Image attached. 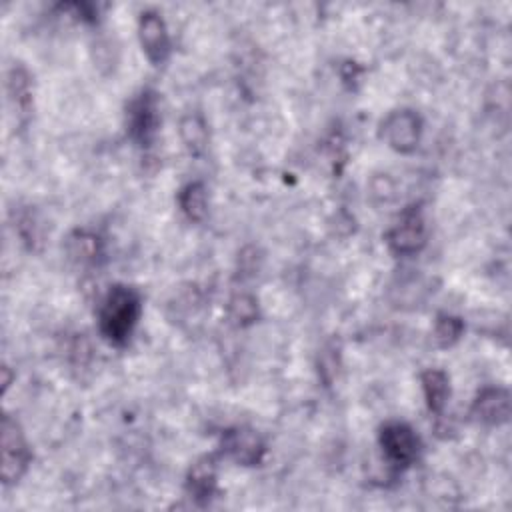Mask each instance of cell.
<instances>
[{
    "label": "cell",
    "mask_w": 512,
    "mask_h": 512,
    "mask_svg": "<svg viewBox=\"0 0 512 512\" xmlns=\"http://www.w3.org/2000/svg\"><path fill=\"white\" fill-rule=\"evenodd\" d=\"M386 244L396 256H412L426 244V224L420 204L408 206L400 220L386 232Z\"/></svg>",
    "instance_id": "cell-5"
},
{
    "label": "cell",
    "mask_w": 512,
    "mask_h": 512,
    "mask_svg": "<svg viewBox=\"0 0 512 512\" xmlns=\"http://www.w3.org/2000/svg\"><path fill=\"white\" fill-rule=\"evenodd\" d=\"M178 206L192 222H202L208 214V194L204 182H188L178 192Z\"/></svg>",
    "instance_id": "cell-15"
},
{
    "label": "cell",
    "mask_w": 512,
    "mask_h": 512,
    "mask_svg": "<svg viewBox=\"0 0 512 512\" xmlns=\"http://www.w3.org/2000/svg\"><path fill=\"white\" fill-rule=\"evenodd\" d=\"M158 126H160L158 94L146 88L138 96H134L126 108V130L138 146L148 148L156 138Z\"/></svg>",
    "instance_id": "cell-4"
},
{
    "label": "cell",
    "mask_w": 512,
    "mask_h": 512,
    "mask_svg": "<svg viewBox=\"0 0 512 512\" xmlns=\"http://www.w3.org/2000/svg\"><path fill=\"white\" fill-rule=\"evenodd\" d=\"M68 252L80 264H98L104 258V242L96 232L76 230L68 238Z\"/></svg>",
    "instance_id": "cell-13"
},
{
    "label": "cell",
    "mask_w": 512,
    "mask_h": 512,
    "mask_svg": "<svg viewBox=\"0 0 512 512\" xmlns=\"http://www.w3.org/2000/svg\"><path fill=\"white\" fill-rule=\"evenodd\" d=\"M180 138L192 156H200L208 146V124L200 112H188L180 118Z\"/></svg>",
    "instance_id": "cell-14"
},
{
    "label": "cell",
    "mask_w": 512,
    "mask_h": 512,
    "mask_svg": "<svg viewBox=\"0 0 512 512\" xmlns=\"http://www.w3.org/2000/svg\"><path fill=\"white\" fill-rule=\"evenodd\" d=\"M8 102L16 114V120L24 124L30 116L32 110V86H30V76L22 66H14L8 72Z\"/></svg>",
    "instance_id": "cell-11"
},
{
    "label": "cell",
    "mask_w": 512,
    "mask_h": 512,
    "mask_svg": "<svg viewBox=\"0 0 512 512\" xmlns=\"http://www.w3.org/2000/svg\"><path fill=\"white\" fill-rule=\"evenodd\" d=\"M464 334V322L450 314H440L434 324V338L442 348L454 346Z\"/></svg>",
    "instance_id": "cell-17"
},
{
    "label": "cell",
    "mask_w": 512,
    "mask_h": 512,
    "mask_svg": "<svg viewBox=\"0 0 512 512\" xmlns=\"http://www.w3.org/2000/svg\"><path fill=\"white\" fill-rule=\"evenodd\" d=\"M2 466H0V476H2V482L8 486V484H14L18 482L30 462H32V452L28 448V442L22 434V428L20 424L12 418V416H4L2 418Z\"/></svg>",
    "instance_id": "cell-3"
},
{
    "label": "cell",
    "mask_w": 512,
    "mask_h": 512,
    "mask_svg": "<svg viewBox=\"0 0 512 512\" xmlns=\"http://www.w3.org/2000/svg\"><path fill=\"white\" fill-rule=\"evenodd\" d=\"M470 414L476 422L486 426H500L508 422L510 416V394L504 388L488 386L478 392L476 400L472 402Z\"/></svg>",
    "instance_id": "cell-9"
},
{
    "label": "cell",
    "mask_w": 512,
    "mask_h": 512,
    "mask_svg": "<svg viewBox=\"0 0 512 512\" xmlns=\"http://www.w3.org/2000/svg\"><path fill=\"white\" fill-rule=\"evenodd\" d=\"M142 314L140 294L124 284L112 286L102 298L98 310V328L106 342L114 346H124Z\"/></svg>",
    "instance_id": "cell-1"
},
{
    "label": "cell",
    "mask_w": 512,
    "mask_h": 512,
    "mask_svg": "<svg viewBox=\"0 0 512 512\" xmlns=\"http://www.w3.org/2000/svg\"><path fill=\"white\" fill-rule=\"evenodd\" d=\"M186 492L198 504H208L218 490V466L214 456L198 458L186 474Z\"/></svg>",
    "instance_id": "cell-10"
},
{
    "label": "cell",
    "mask_w": 512,
    "mask_h": 512,
    "mask_svg": "<svg viewBox=\"0 0 512 512\" xmlns=\"http://www.w3.org/2000/svg\"><path fill=\"white\" fill-rule=\"evenodd\" d=\"M338 366H340V348L332 342L320 352V358H318V374L326 384L334 380Z\"/></svg>",
    "instance_id": "cell-18"
},
{
    "label": "cell",
    "mask_w": 512,
    "mask_h": 512,
    "mask_svg": "<svg viewBox=\"0 0 512 512\" xmlns=\"http://www.w3.org/2000/svg\"><path fill=\"white\" fill-rule=\"evenodd\" d=\"M220 450L240 466H258L266 456V444L260 434L246 426L228 428L220 436Z\"/></svg>",
    "instance_id": "cell-7"
},
{
    "label": "cell",
    "mask_w": 512,
    "mask_h": 512,
    "mask_svg": "<svg viewBox=\"0 0 512 512\" xmlns=\"http://www.w3.org/2000/svg\"><path fill=\"white\" fill-rule=\"evenodd\" d=\"M426 406L432 414H442L450 400V378L440 368H428L420 376Z\"/></svg>",
    "instance_id": "cell-12"
},
{
    "label": "cell",
    "mask_w": 512,
    "mask_h": 512,
    "mask_svg": "<svg viewBox=\"0 0 512 512\" xmlns=\"http://www.w3.org/2000/svg\"><path fill=\"white\" fill-rule=\"evenodd\" d=\"M380 132L392 150L410 154L416 150V146L420 142L422 118L410 108L394 110L384 118Z\"/></svg>",
    "instance_id": "cell-6"
},
{
    "label": "cell",
    "mask_w": 512,
    "mask_h": 512,
    "mask_svg": "<svg viewBox=\"0 0 512 512\" xmlns=\"http://www.w3.org/2000/svg\"><path fill=\"white\" fill-rule=\"evenodd\" d=\"M228 312L236 326H248V324L256 322V318H258V302L252 294L240 292L230 298Z\"/></svg>",
    "instance_id": "cell-16"
},
{
    "label": "cell",
    "mask_w": 512,
    "mask_h": 512,
    "mask_svg": "<svg viewBox=\"0 0 512 512\" xmlns=\"http://www.w3.org/2000/svg\"><path fill=\"white\" fill-rule=\"evenodd\" d=\"M378 444L390 466L404 470L412 466L420 454V438L406 422H386L378 432Z\"/></svg>",
    "instance_id": "cell-2"
},
{
    "label": "cell",
    "mask_w": 512,
    "mask_h": 512,
    "mask_svg": "<svg viewBox=\"0 0 512 512\" xmlns=\"http://www.w3.org/2000/svg\"><path fill=\"white\" fill-rule=\"evenodd\" d=\"M138 38H140V46H142L146 58L152 64L158 66L162 62H166V58L170 54V34H168L164 18L158 12L146 10L140 14Z\"/></svg>",
    "instance_id": "cell-8"
}]
</instances>
